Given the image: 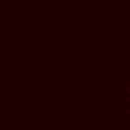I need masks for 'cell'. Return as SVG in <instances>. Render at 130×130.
Here are the masks:
<instances>
[{"label":"cell","instance_id":"obj_1","mask_svg":"<svg viewBox=\"0 0 130 130\" xmlns=\"http://www.w3.org/2000/svg\"><path fill=\"white\" fill-rule=\"evenodd\" d=\"M127 118H130V79H127Z\"/></svg>","mask_w":130,"mask_h":130},{"label":"cell","instance_id":"obj_2","mask_svg":"<svg viewBox=\"0 0 130 130\" xmlns=\"http://www.w3.org/2000/svg\"><path fill=\"white\" fill-rule=\"evenodd\" d=\"M127 6H130V0H127Z\"/></svg>","mask_w":130,"mask_h":130}]
</instances>
